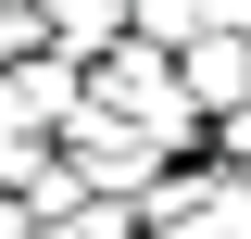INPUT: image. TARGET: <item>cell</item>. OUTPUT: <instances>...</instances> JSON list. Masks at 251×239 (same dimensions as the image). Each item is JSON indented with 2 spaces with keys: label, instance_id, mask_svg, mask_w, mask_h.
Instances as JSON below:
<instances>
[{
  "label": "cell",
  "instance_id": "1",
  "mask_svg": "<svg viewBox=\"0 0 251 239\" xmlns=\"http://www.w3.org/2000/svg\"><path fill=\"white\" fill-rule=\"evenodd\" d=\"M176 89H188V114H201V126L251 114V38H214V26H201V38L176 51Z\"/></svg>",
  "mask_w": 251,
  "mask_h": 239
},
{
  "label": "cell",
  "instance_id": "2",
  "mask_svg": "<svg viewBox=\"0 0 251 239\" xmlns=\"http://www.w3.org/2000/svg\"><path fill=\"white\" fill-rule=\"evenodd\" d=\"M126 38H138V51H163V63H176L188 38H201V0H126Z\"/></svg>",
  "mask_w": 251,
  "mask_h": 239
},
{
  "label": "cell",
  "instance_id": "3",
  "mask_svg": "<svg viewBox=\"0 0 251 239\" xmlns=\"http://www.w3.org/2000/svg\"><path fill=\"white\" fill-rule=\"evenodd\" d=\"M38 151H50V126H38L25 101H13V76H0V189H25V177H38Z\"/></svg>",
  "mask_w": 251,
  "mask_h": 239
},
{
  "label": "cell",
  "instance_id": "4",
  "mask_svg": "<svg viewBox=\"0 0 251 239\" xmlns=\"http://www.w3.org/2000/svg\"><path fill=\"white\" fill-rule=\"evenodd\" d=\"M63 239H151V227H138V202H88V214H75Z\"/></svg>",
  "mask_w": 251,
  "mask_h": 239
},
{
  "label": "cell",
  "instance_id": "5",
  "mask_svg": "<svg viewBox=\"0 0 251 239\" xmlns=\"http://www.w3.org/2000/svg\"><path fill=\"white\" fill-rule=\"evenodd\" d=\"M201 26H214V38H251V0H201Z\"/></svg>",
  "mask_w": 251,
  "mask_h": 239
},
{
  "label": "cell",
  "instance_id": "6",
  "mask_svg": "<svg viewBox=\"0 0 251 239\" xmlns=\"http://www.w3.org/2000/svg\"><path fill=\"white\" fill-rule=\"evenodd\" d=\"M0 239H38V227H25V202H13V189H0Z\"/></svg>",
  "mask_w": 251,
  "mask_h": 239
}]
</instances>
